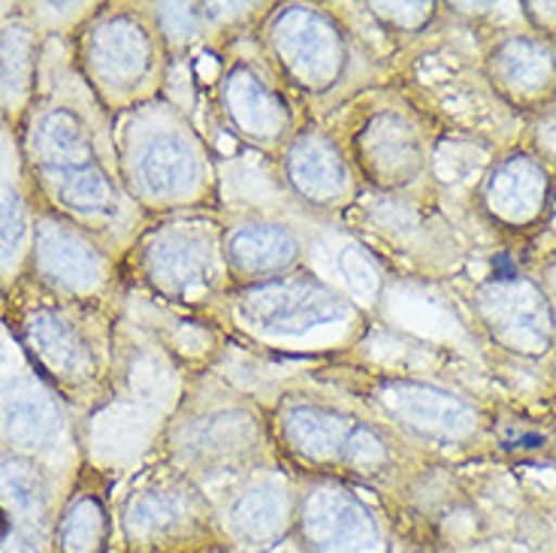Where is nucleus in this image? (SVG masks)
Segmentation results:
<instances>
[{"label":"nucleus","instance_id":"obj_15","mask_svg":"<svg viewBox=\"0 0 556 553\" xmlns=\"http://www.w3.org/2000/svg\"><path fill=\"white\" fill-rule=\"evenodd\" d=\"M7 154V146L0 142V269H13L28 254L34 239L28 197Z\"/></svg>","mask_w":556,"mask_h":553},{"label":"nucleus","instance_id":"obj_18","mask_svg":"<svg viewBox=\"0 0 556 553\" xmlns=\"http://www.w3.org/2000/svg\"><path fill=\"white\" fill-rule=\"evenodd\" d=\"M227 254L245 273H269L296 257V239L278 224H249L230 236Z\"/></svg>","mask_w":556,"mask_h":553},{"label":"nucleus","instance_id":"obj_14","mask_svg":"<svg viewBox=\"0 0 556 553\" xmlns=\"http://www.w3.org/2000/svg\"><path fill=\"white\" fill-rule=\"evenodd\" d=\"M0 502L10 505L25 524H46L52 505V487L37 460L15 451L0 454Z\"/></svg>","mask_w":556,"mask_h":553},{"label":"nucleus","instance_id":"obj_3","mask_svg":"<svg viewBox=\"0 0 556 553\" xmlns=\"http://www.w3.org/2000/svg\"><path fill=\"white\" fill-rule=\"evenodd\" d=\"M30 257L37 276L70 297H88L106 278V257L85 236L79 224L67 222L61 215H42L34 222Z\"/></svg>","mask_w":556,"mask_h":553},{"label":"nucleus","instance_id":"obj_21","mask_svg":"<svg viewBox=\"0 0 556 553\" xmlns=\"http://www.w3.org/2000/svg\"><path fill=\"white\" fill-rule=\"evenodd\" d=\"M363 154H366V164L372 173H384V176H393L400 181L415 169L417 161L412 134L396 118H381L369 127Z\"/></svg>","mask_w":556,"mask_h":553},{"label":"nucleus","instance_id":"obj_28","mask_svg":"<svg viewBox=\"0 0 556 553\" xmlns=\"http://www.w3.org/2000/svg\"><path fill=\"white\" fill-rule=\"evenodd\" d=\"M161 18H176V25L164 22V25H169V34H176V37H188L194 30V18H191L188 7H161Z\"/></svg>","mask_w":556,"mask_h":553},{"label":"nucleus","instance_id":"obj_12","mask_svg":"<svg viewBox=\"0 0 556 553\" xmlns=\"http://www.w3.org/2000/svg\"><path fill=\"white\" fill-rule=\"evenodd\" d=\"M384 402L405 424L415 429L445 436V439H459L475 427L472 409L445 390L424 388V385H388L384 388Z\"/></svg>","mask_w":556,"mask_h":553},{"label":"nucleus","instance_id":"obj_24","mask_svg":"<svg viewBox=\"0 0 556 553\" xmlns=\"http://www.w3.org/2000/svg\"><path fill=\"white\" fill-rule=\"evenodd\" d=\"M500 73L508 85H515L520 91H535L551 79V55L542 46L527 40L508 42L500 52Z\"/></svg>","mask_w":556,"mask_h":553},{"label":"nucleus","instance_id":"obj_17","mask_svg":"<svg viewBox=\"0 0 556 553\" xmlns=\"http://www.w3.org/2000/svg\"><path fill=\"white\" fill-rule=\"evenodd\" d=\"M544 191L547 179L542 169L529 158H515L500 166V173L490 181V206L508 222H527L542 206Z\"/></svg>","mask_w":556,"mask_h":553},{"label":"nucleus","instance_id":"obj_19","mask_svg":"<svg viewBox=\"0 0 556 553\" xmlns=\"http://www.w3.org/2000/svg\"><path fill=\"white\" fill-rule=\"evenodd\" d=\"M37 70V42L34 30L22 22H13L0 30V98L3 106L22 110L28 100Z\"/></svg>","mask_w":556,"mask_h":553},{"label":"nucleus","instance_id":"obj_26","mask_svg":"<svg viewBox=\"0 0 556 553\" xmlns=\"http://www.w3.org/2000/svg\"><path fill=\"white\" fill-rule=\"evenodd\" d=\"M342 276L357 297H369L378 288V269L361 249L348 246L342 251Z\"/></svg>","mask_w":556,"mask_h":553},{"label":"nucleus","instance_id":"obj_6","mask_svg":"<svg viewBox=\"0 0 556 553\" xmlns=\"http://www.w3.org/2000/svg\"><path fill=\"white\" fill-rule=\"evenodd\" d=\"M83 52L94 79L115 91L134 88L146 76L152 61L149 37L130 15H110L98 22L88 30Z\"/></svg>","mask_w":556,"mask_h":553},{"label":"nucleus","instance_id":"obj_30","mask_svg":"<svg viewBox=\"0 0 556 553\" xmlns=\"http://www.w3.org/2000/svg\"><path fill=\"white\" fill-rule=\"evenodd\" d=\"M0 110H3V98H0Z\"/></svg>","mask_w":556,"mask_h":553},{"label":"nucleus","instance_id":"obj_22","mask_svg":"<svg viewBox=\"0 0 556 553\" xmlns=\"http://www.w3.org/2000/svg\"><path fill=\"white\" fill-rule=\"evenodd\" d=\"M103 539H106V512L94 497L76 499L58 520L55 544L61 553H100Z\"/></svg>","mask_w":556,"mask_h":553},{"label":"nucleus","instance_id":"obj_13","mask_svg":"<svg viewBox=\"0 0 556 553\" xmlns=\"http://www.w3.org/2000/svg\"><path fill=\"white\" fill-rule=\"evenodd\" d=\"M152 276L173 291H185L203 285L212 269V246L197 230H167L152 242L149 249Z\"/></svg>","mask_w":556,"mask_h":553},{"label":"nucleus","instance_id":"obj_20","mask_svg":"<svg viewBox=\"0 0 556 553\" xmlns=\"http://www.w3.org/2000/svg\"><path fill=\"white\" fill-rule=\"evenodd\" d=\"M227 106L249 134L269 137L281 127V106L261 85V79L251 76V73H237L230 79V85H227Z\"/></svg>","mask_w":556,"mask_h":553},{"label":"nucleus","instance_id":"obj_8","mask_svg":"<svg viewBox=\"0 0 556 553\" xmlns=\"http://www.w3.org/2000/svg\"><path fill=\"white\" fill-rule=\"evenodd\" d=\"M486 321L502 342L520 351H539L551 336V312L542 293L527 281H502L481 297Z\"/></svg>","mask_w":556,"mask_h":553},{"label":"nucleus","instance_id":"obj_2","mask_svg":"<svg viewBox=\"0 0 556 553\" xmlns=\"http://www.w3.org/2000/svg\"><path fill=\"white\" fill-rule=\"evenodd\" d=\"M239 312L249 327L266 336H303L336 324L348 315V305L318 281H273L242 293Z\"/></svg>","mask_w":556,"mask_h":553},{"label":"nucleus","instance_id":"obj_4","mask_svg":"<svg viewBox=\"0 0 556 553\" xmlns=\"http://www.w3.org/2000/svg\"><path fill=\"white\" fill-rule=\"evenodd\" d=\"M0 436L30 460L52 454L64 439V412L55 390L37 373H13L0 385Z\"/></svg>","mask_w":556,"mask_h":553},{"label":"nucleus","instance_id":"obj_5","mask_svg":"<svg viewBox=\"0 0 556 553\" xmlns=\"http://www.w3.org/2000/svg\"><path fill=\"white\" fill-rule=\"evenodd\" d=\"M22 342L42 375L61 388H79L98 373V357L83 324H76L58 305H34L25 312Z\"/></svg>","mask_w":556,"mask_h":553},{"label":"nucleus","instance_id":"obj_9","mask_svg":"<svg viewBox=\"0 0 556 553\" xmlns=\"http://www.w3.org/2000/svg\"><path fill=\"white\" fill-rule=\"evenodd\" d=\"M285 427H288L291 442L303 454L318 456V460H333V456L376 460L381 454V442L372 432H366L348 417L324 412V409H312V405L291 409L285 417Z\"/></svg>","mask_w":556,"mask_h":553},{"label":"nucleus","instance_id":"obj_31","mask_svg":"<svg viewBox=\"0 0 556 553\" xmlns=\"http://www.w3.org/2000/svg\"><path fill=\"white\" fill-rule=\"evenodd\" d=\"M0 439H3V436H0Z\"/></svg>","mask_w":556,"mask_h":553},{"label":"nucleus","instance_id":"obj_23","mask_svg":"<svg viewBox=\"0 0 556 553\" xmlns=\"http://www.w3.org/2000/svg\"><path fill=\"white\" fill-rule=\"evenodd\" d=\"M285 514H288L285 493L273 485H261L251 487L249 493L239 499L233 508V524L245 539L269 541L285 526Z\"/></svg>","mask_w":556,"mask_h":553},{"label":"nucleus","instance_id":"obj_16","mask_svg":"<svg viewBox=\"0 0 556 553\" xmlns=\"http://www.w3.org/2000/svg\"><path fill=\"white\" fill-rule=\"evenodd\" d=\"M288 169L293 185L312 200H333L345 191V164L327 139H300L293 146Z\"/></svg>","mask_w":556,"mask_h":553},{"label":"nucleus","instance_id":"obj_11","mask_svg":"<svg viewBox=\"0 0 556 553\" xmlns=\"http://www.w3.org/2000/svg\"><path fill=\"white\" fill-rule=\"evenodd\" d=\"M134 179L152 200H176L197 185V154L179 134H152L134 154Z\"/></svg>","mask_w":556,"mask_h":553},{"label":"nucleus","instance_id":"obj_1","mask_svg":"<svg viewBox=\"0 0 556 553\" xmlns=\"http://www.w3.org/2000/svg\"><path fill=\"white\" fill-rule=\"evenodd\" d=\"M28 158L42 188L76 222H106L118 209V191L100 161L94 134L76 106H42L28 130Z\"/></svg>","mask_w":556,"mask_h":553},{"label":"nucleus","instance_id":"obj_27","mask_svg":"<svg viewBox=\"0 0 556 553\" xmlns=\"http://www.w3.org/2000/svg\"><path fill=\"white\" fill-rule=\"evenodd\" d=\"M0 553H42L40 529H34V526L22 529L18 536H13V539L0 548Z\"/></svg>","mask_w":556,"mask_h":553},{"label":"nucleus","instance_id":"obj_10","mask_svg":"<svg viewBox=\"0 0 556 553\" xmlns=\"http://www.w3.org/2000/svg\"><path fill=\"white\" fill-rule=\"evenodd\" d=\"M306 532L318 553H366L376 544L369 512L333 490H320L308 499Z\"/></svg>","mask_w":556,"mask_h":553},{"label":"nucleus","instance_id":"obj_7","mask_svg":"<svg viewBox=\"0 0 556 553\" xmlns=\"http://www.w3.org/2000/svg\"><path fill=\"white\" fill-rule=\"evenodd\" d=\"M276 46L288 67L312 85L330 83L339 70V37L312 10L293 7L276 22Z\"/></svg>","mask_w":556,"mask_h":553},{"label":"nucleus","instance_id":"obj_29","mask_svg":"<svg viewBox=\"0 0 556 553\" xmlns=\"http://www.w3.org/2000/svg\"><path fill=\"white\" fill-rule=\"evenodd\" d=\"M28 526L30 524H25V520H22L10 505H3V502H0V548L13 539V536H18L22 529H28ZM34 529H40V526H34Z\"/></svg>","mask_w":556,"mask_h":553},{"label":"nucleus","instance_id":"obj_25","mask_svg":"<svg viewBox=\"0 0 556 553\" xmlns=\"http://www.w3.org/2000/svg\"><path fill=\"white\" fill-rule=\"evenodd\" d=\"M179 520V502L169 493H139L130 499L125 526L134 539H152Z\"/></svg>","mask_w":556,"mask_h":553}]
</instances>
